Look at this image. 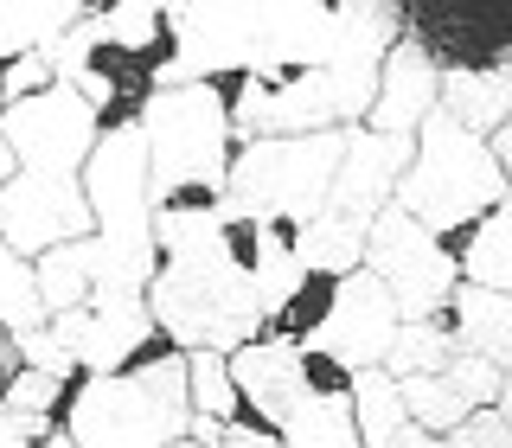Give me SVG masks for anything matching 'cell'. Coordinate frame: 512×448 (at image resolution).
<instances>
[{
    "instance_id": "obj_1",
    "label": "cell",
    "mask_w": 512,
    "mask_h": 448,
    "mask_svg": "<svg viewBox=\"0 0 512 448\" xmlns=\"http://www.w3.org/2000/svg\"><path fill=\"white\" fill-rule=\"evenodd\" d=\"M103 135L96 109L71 84H52L26 103L0 109V148L13 173L0 180V250L39 263L45 250L96 237L84 199V160Z\"/></svg>"
},
{
    "instance_id": "obj_2",
    "label": "cell",
    "mask_w": 512,
    "mask_h": 448,
    "mask_svg": "<svg viewBox=\"0 0 512 448\" xmlns=\"http://www.w3.org/2000/svg\"><path fill=\"white\" fill-rule=\"evenodd\" d=\"M141 135H148L154 212H167V205H224V173H231V154H237L224 71L154 90L141 103Z\"/></svg>"
},
{
    "instance_id": "obj_3",
    "label": "cell",
    "mask_w": 512,
    "mask_h": 448,
    "mask_svg": "<svg viewBox=\"0 0 512 448\" xmlns=\"http://www.w3.org/2000/svg\"><path fill=\"white\" fill-rule=\"evenodd\" d=\"M192 423L186 404V352L154 346L148 359L103 378H77L64 397V442L71 448H167Z\"/></svg>"
},
{
    "instance_id": "obj_4",
    "label": "cell",
    "mask_w": 512,
    "mask_h": 448,
    "mask_svg": "<svg viewBox=\"0 0 512 448\" xmlns=\"http://www.w3.org/2000/svg\"><path fill=\"white\" fill-rule=\"evenodd\" d=\"M500 199H506V173H500V160H493V148L480 135H468V128H455L436 109V116L410 135V167H404V180H397V205H404L429 237L455 244V237L474 231Z\"/></svg>"
},
{
    "instance_id": "obj_5",
    "label": "cell",
    "mask_w": 512,
    "mask_h": 448,
    "mask_svg": "<svg viewBox=\"0 0 512 448\" xmlns=\"http://www.w3.org/2000/svg\"><path fill=\"white\" fill-rule=\"evenodd\" d=\"M340 154H346V128L237 141L231 173H224V218H256V224H282V231L314 224L327 212Z\"/></svg>"
},
{
    "instance_id": "obj_6",
    "label": "cell",
    "mask_w": 512,
    "mask_h": 448,
    "mask_svg": "<svg viewBox=\"0 0 512 448\" xmlns=\"http://www.w3.org/2000/svg\"><path fill=\"white\" fill-rule=\"evenodd\" d=\"M359 269L391 288V301H397V314H404V320H436V314H448V295H455V282H461L455 250H448L442 237H429L397 199L372 218V231H365V263Z\"/></svg>"
},
{
    "instance_id": "obj_7",
    "label": "cell",
    "mask_w": 512,
    "mask_h": 448,
    "mask_svg": "<svg viewBox=\"0 0 512 448\" xmlns=\"http://www.w3.org/2000/svg\"><path fill=\"white\" fill-rule=\"evenodd\" d=\"M397 327H404V314H397L391 288H384L378 276H365V269H352V276L333 282L327 314H320V327L301 346H308L314 359H327L333 372L359 378V372H378V365H384Z\"/></svg>"
},
{
    "instance_id": "obj_8",
    "label": "cell",
    "mask_w": 512,
    "mask_h": 448,
    "mask_svg": "<svg viewBox=\"0 0 512 448\" xmlns=\"http://www.w3.org/2000/svg\"><path fill=\"white\" fill-rule=\"evenodd\" d=\"M231 384H237V404H244V423L276 436L288 410L308 397V352L282 340V333H263V340L231 352Z\"/></svg>"
},
{
    "instance_id": "obj_9",
    "label": "cell",
    "mask_w": 512,
    "mask_h": 448,
    "mask_svg": "<svg viewBox=\"0 0 512 448\" xmlns=\"http://www.w3.org/2000/svg\"><path fill=\"white\" fill-rule=\"evenodd\" d=\"M436 96H442V64L397 26L391 52H384V64H378L372 109H365L359 128H372V135H416V128L436 116Z\"/></svg>"
},
{
    "instance_id": "obj_10",
    "label": "cell",
    "mask_w": 512,
    "mask_h": 448,
    "mask_svg": "<svg viewBox=\"0 0 512 448\" xmlns=\"http://www.w3.org/2000/svg\"><path fill=\"white\" fill-rule=\"evenodd\" d=\"M410 167V135H372V128H346V154L333 173L327 212H340L352 224H372L384 205L397 199V180Z\"/></svg>"
},
{
    "instance_id": "obj_11",
    "label": "cell",
    "mask_w": 512,
    "mask_h": 448,
    "mask_svg": "<svg viewBox=\"0 0 512 448\" xmlns=\"http://www.w3.org/2000/svg\"><path fill=\"white\" fill-rule=\"evenodd\" d=\"M436 109L455 128L493 141L512 122V64H480V71H442V96Z\"/></svg>"
},
{
    "instance_id": "obj_12",
    "label": "cell",
    "mask_w": 512,
    "mask_h": 448,
    "mask_svg": "<svg viewBox=\"0 0 512 448\" xmlns=\"http://www.w3.org/2000/svg\"><path fill=\"white\" fill-rule=\"evenodd\" d=\"M448 327H455L461 352L487 359L493 372H512V295L455 282V295H448Z\"/></svg>"
},
{
    "instance_id": "obj_13",
    "label": "cell",
    "mask_w": 512,
    "mask_h": 448,
    "mask_svg": "<svg viewBox=\"0 0 512 448\" xmlns=\"http://www.w3.org/2000/svg\"><path fill=\"white\" fill-rule=\"evenodd\" d=\"M96 269H103V244H96V237H77V244L45 250L39 263H32V301H39V314L58 320V314L90 308Z\"/></svg>"
},
{
    "instance_id": "obj_14",
    "label": "cell",
    "mask_w": 512,
    "mask_h": 448,
    "mask_svg": "<svg viewBox=\"0 0 512 448\" xmlns=\"http://www.w3.org/2000/svg\"><path fill=\"white\" fill-rule=\"evenodd\" d=\"M448 250H455L461 282H474V288H500V295H512V186H506V199L493 205V212L480 218L474 231H461Z\"/></svg>"
},
{
    "instance_id": "obj_15",
    "label": "cell",
    "mask_w": 512,
    "mask_h": 448,
    "mask_svg": "<svg viewBox=\"0 0 512 448\" xmlns=\"http://www.w3.org/2000/svg\"><path fill=\"white\" fill-rule=\"evenodd\" d=\"M365 231H372V224H352L340 212H320L314 224H301V231H295L301 276H327V282L352 276V269L365 263Z\"/></svg>"
},
{
    "instance_id": "obj_16",
    "label": "cell",
    "mask_w": 512,
    "mask_h": 448,
    "mask_svg": "<svg viewBox=\"0 0 512 448\" xmlns=\"http://www.w3.org/2000/svg\"><path fill=\"white\" fill-rule=\"evenodd\" d=\"M455 327H448V314L436 320H404V327L391 333V352H384V365L378 372H391L397 384H410V378H442L448 365H455Z\"/></svg>"
},
{
    "instance_id": "obj_17",
    "label": "cell",
    "mask_w": 512,
    "mask_h": 448,
    "mask_svg": "<svg viewBox=\"0 0 512 448\" xmlns=\"http://www.w3.org/2000/svg\"><path fill=\"white\" fill-rule=\"evenodd\" d=\"M352 397V429H359L365 448H384L391 436H404L410 429V410H404V384H397L391 372H359L346 384Z\"/></svg>"
},
{
    "instance_id": "obj_18",
    "label": "cell",
    "mask_w": 512,
    "mask_h": 448,
    "mask_svg": "<svg viewBox=\"0 0 512 448\" xmlns=\"http://www.w3.org/2000/svg\"><path fill=\"white\" fill-rule=\"evenodd\" d=\"M186 404H192V416H205V423H218V429L244 416L224 352H186Z\"/></svg>"
},
{
    "instance_id": "obj_19",
    "label": "cell",
    "mask_w": 512,
    "mask_h": 448,
    "mask_svg": "<svg viewBox=\"0 0 512 448\" xmlns=\"http://www.w3.org/2000/svg\"><path fill=\"white\" fill-rule=\"evenodd\" d=\"M404 410H410V423L423 429V436H448V429H461L474 416V404L448 378H410L404 384Z\"/></svg>"
},
{
    "instance_id": "obj_20",
    "label": "cell",
    "mask_w": 512,
    "mask_h": 448,
    "mask_svg": "<svg viewBox=\"0 0 512 448\" xmlns=\"http://www.w3.org/2000/svg\"><path fill=\"white\" fill-rule=\"evenodd\" d=\"M64 397H71V384H64V378L32 372V365H26V372L7 384L0 410H13V416H52V423H58V416H64Z\"/></svg>"
},
{
    "instance_id": "obj_21",
    "label": "cell",
    "mask_w": 512,
    "mask_h": 448,
    "mask_svg": "<svg viewBox=\"0 0 512 448\" xmlns=\"http://www.w3.org/2000/svg\"><path fill=\"white\" fill-rule=\"evenodd\" d=\"M20 359L32 365V372H52V378H64V384L84 378V372H77V359L58 346V333H52V327H20Z\"/></svg>"
},
{
    "instance_id": "obj_22",
    "label": "cell",
    "mask_w": 512,
    "mask_h": 448,
    "mask_svg": "<svg viewBox=\"0 0 512 448\" xmlns=\"http://www.w3.org/2000/svg\"><path fill=\"white\" fill-rule=\"evenodd\" d=\"M442 378L455 384V391L468 397L474 410H493V397H500V378H506V372H493V365H487V359H474V352H455V365H448Z\"/></svg>"
},
{
    "instance_id": "obj_23",
    "label": "cell",
    "mask_w": 512,
    "mask_h": 448,
    "mask_svg": "<svg viewBox=\"0 0 512 448\" xmlns=\"http://www.w3.org/2000/svg\"><path fill=\"white\" fill-rule=\"evenodd\" d=\"M218 448H288L282 436H269V429H256V423H244V416H237V423H224V442Z\"/></svg>"
},
{
    "instance_id": "obj_24",
    "label": "cell",
    "mask_w": 512,
    "mask_h": 448,
    "mask_svg": "<svg viewBox=\"0 0 512 448\" xmlns=\"http://www.w3.org/2000/svg\"><path fill=\"white\" fill-rule=\"evenodd\" d=\"M26 372V359H20V333L7 327V320H0V397H7V384Z\"/></svg>"
},
{
    "instance_id": "obj_25",
    "label": "cell",
    "mask_w": 512,
    "mask_h": 448,
    "mask_svg": "<svg viewBox=\"0 0 512 448\" xmlns=\"http://www.w3.org/2000/svg\"><path fill=\"white\" fill-rule=\"evenodd\" d=\"M384 448H448V436H423V429H404V436H391V442H384Z\"/></svg>"
},
{
    "instance_id": "obj_26",
    "label": "cell",
    "mask_w": 512,
    "mask_h": 448,
    "mask_svg": "<svg viewBox=\"0 0 512 448\" xmlns=\"http://www.w3.org/2000/svg\"><path fill=\"white\" fill-rule=\"evenodd\" d=\"M487 148H493V160H500V173H506V186H512V122L487 141Z\"/></svg>"
},
{
    "instance_id": "obj_27",
    "label": "cell",
    "mask_w": 512,
    "mask_h": 448,
    "mask_svg": "<svg viewBox=\"0 0 512 448\" xmlns=\"http://www.w3.org/2000/svg\"><path fill=\"white\" fill-rule=\"evenodd\" d=\"M0 448H32V442H26V429H20V416H13V410H0Z\"/></svg>"
},
{
    "instance_id": "obj_28",
    "label": "cell",
    "mask_w": 512,
    "mask_h": 448,
    "mask_svg": "<svg viewBox=\"0 0 512 448\" xmlns=\"http://www.w3.org/2000/svg\"><path fill=\"white\" fill-rule=\"evenodd\" d=\"M493 416H500V423L512 429V372L500 378V397H493Z\"/></svg>"
},
{
    "instance_id": "obj_29",
    "label": "cell",
    "mask_w": 512,
    "mask_h": 448,
    "mask_svg": "<svg viewBox=\"0 0 512 448\" xmlns=\"http://www.w3.org/2000/svg\"><path fill=\"white\" fill-rule=\"evenodd\" d=\"M167 448H205V442H192V436H180V442H167Z\"/></svg>"
}]
</instances>
